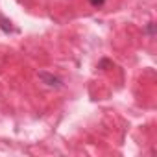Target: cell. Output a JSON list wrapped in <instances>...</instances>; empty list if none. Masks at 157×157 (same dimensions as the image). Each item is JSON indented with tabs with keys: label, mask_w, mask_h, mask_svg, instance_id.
<instances>
[{
	"label": "cell",
	"mask_w": 157,
	"mask_h": 157,
	"mask_svg": "<svg viewBox=\"0 0 157 157\" xmlns=\"http://www.w3.org/2000/svg\"><path fill=\"white\" fill-rule=\"evenodd\" d=\"M146 32H148L150 35H153V22H150V24H148V28H146Z\"/></svg>",
	"instance_id": "obj_4"
},
{
	"label": "cell",
	"mask_w": 157,
	"mask_h": 157,
	"mask_svg": "<svg viewBox=\"0 0 157 157\" xmlns=\"http://www.w3.org/2000/svg\"><path fill=\"white\" fill-rule=\"evenodd\" d=\"M104 2H105V0H89V4H91V6H94V8L104 6Z\"/></svg>",
	"instance_id": "obj_3"
},
{
	"label": "cell",
	"mask_w": 157,
	"mask_h": 157,
	"mask_svg": "<svg viewBox=\"0 0 157 157\" xmlns=\"http://www.w3.org/2000/svg\"><path fill=\"white\" fill-rule=\"evenodd\" d=\"M39 80L44 83V85H48V87H61V80L57 76H54V74H48V72H39Z\"/></svg>",
	"instance_id": "obj_1"
},
{
	"label": "cell",
	"mask_w": 157,
	"mask_h": 157,
	"mask_svg": "<svg viewBox=\"0 0 157 157\" xmlns=\"http://www.w3.org/2000/svg\"><path fill=\"white\" fill-rule=\"evenodd\" d=\"M8 24H10L8 21H4L2 17H0V26H2V30H4V32H11V26H8Z\"/></svg>",
	"instance_id": "obj_2"
}]
</instances>
